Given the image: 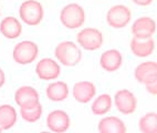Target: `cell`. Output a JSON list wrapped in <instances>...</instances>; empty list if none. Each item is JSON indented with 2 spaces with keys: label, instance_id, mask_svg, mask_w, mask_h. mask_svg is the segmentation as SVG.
<instances>
[{
  "label": "cell",
  "instance_id": "obj_1",
  "mask_svg": "<svg viewBox=\"0 0 157 133\" xmlns=\"http://www.w3.org/2000/svg\"><path fill=\"white\" fill-rule=\"evenodd\" d=\"M54 54L60 62L67 67L76 65L82 58L81 50L78 49L75 43L71 41H64V42L59 43L56 45Z\"/></svg>",
  "mask_w": 157,
  "mask_h": 133
},
{
  "label": "cell",
  "instance_id": "obj_2",
  "mask_svg": "<svg viewBox=\"0 0 157 133\" xmlns=\"http://www.w3.org/2000/svg\"><path fill=\"white\" fill-rule=\"evenodd\" d=\"M60 20L64 27L69 29H76L84 23V10L78 3H71L62 9Z\"/></svg>",
  "mask_w": 157,
  "mask_h": 133
},
{
  "label": "cell",
  "instance_id": "obj_3",
  "mask_svg": "<svg viewBox=\"0 0 157 133\" xmlns=\"http://www.w3.org/2000/svg\"><path fill=\"white\" fill-rule=\"evenodd\" d=\"M20 18L28 25H36L43 18V9L41 3L36 0H27L20 7Z\"/></svg>",
  "mask_w": 157,
  "mask_h": 133
},
{
  "label": "cell",
  "instance_id": "obj_4",
  "mask_svg": "<svg viewBox=\"0 0 157 133\" xmlns=\"http://www.w3.org/2000/svg\"><path fill=\"white\" fill-rule=\"evenodd\" d=\"M38 45L32 41H22L13 49V60L19 65H28L33 62L38 57Z\"/></svg>",
  "mask_w": 157,
  "mask_h": 133
},
{
  "label": "cell",
  "instance_id": "obj_5",
  "mask_svg": "<svg viewBox=\"0 0 157 133\" xmlns=\"http://www.w3.org/2000/svg\"><path fill=\"white\" fill-rule=\"evenodd\" d=\"M78 45L85 50H98L101 48L103 43V36L102 32L94 28H85L80 31L76 36Z\"/></svg>",
  "mask_w": 157,
  "mask_h": 133
},
{
  "label": "cell",
  "instance_id": "obj_6",
  "mask_svg": "<svg viewBox=\"0 0 157 133\" xmlns=\"http://www.w3.org/2000/svg\"><path fill=\"white\" fill-rule=\"evenodd\" d=\"M131 17H132L131 10L127 7L123 5H117V6H113L107 11L106 21L112 28L121 29L129 22Z\"/></svg>",
  "mask_w": 157,
  "mask_h": 133
},
{
  "label": "cell",
  "instance_id": "obj_7",
  "mask_svg": "<svg viewBox=\"0 0 157 133\" xmlns=\"http://www.w3.org/2000/svg\"><path fill=\"white\" fill-rule=\"evenodd\" d=\"M136 98L128 90H120L115 94V105L123 114H131L136 110Z\"/></svg>",
  "mask_w": 157,
  "mask_h": 133
},
{
  "label": "cell",
  "instance_id": "obj_8",
  "mask_svg": "<svg viewBox=\"0 0 157 133\" xmlns=\"http://www.w3.org/2000/svg\"><path fill=\"white\" fill-rule=\"evenodd\" d=\"M47 125L53 132H65L70 127V118L64 111H52L51 113H49L48 118H47Z\"/></svg>",
  "mask_w": 157,
  "mask_h": 133
},
{
  "label": "cell",
  "instance_id": "obj_9",
  "mask_svg": "<svg viewBox=\"0 0 157 133\" xmlns=\"http://www.w3.org/2000/svg\"><path fill=\"white\" fill-rule=\"evenodd\" d=\"M36 72L41 80H53L60 74V65L50 58L40 60L36 67Z\"/></svg>",
  "mask_w": 157,
  "mask_h": 133
},
{
  "label": "cell",
  "instance_id": "obj_10",
  "mask_svg": "<svg viewBox=\"0 0 157 133\" xmlns=\"http://www.w3.org/2000/svg\"><path fill=\"white\" fill-rule=\"evenodd\" d=\"M155 31H156V23L151 18L148 17L138 18L132 27V32L134 37L138 39L151 38Z\"/></svg>",
  "mask_w": 157,
  "mask_h": 133
},
{
  "label": "cell",
  "instance_id": "obj_11",
  "mask_svg": "<svg viewBox=\"0 0 157 133\" xmlns=\"http://www.w3.org/2000/svg\"><path fill=\"white\" fill-rule=\"evenodd\" d=\"M135 78L140 83H148L157 80V65L154 61H146L140 63L135 69Z\"/></svg>",
  "mask_w": 157,
  "mask_h": 133
},
{
  "label": "cell",
  "instance_id": "obj_12",
  "mask_svg": "<svg viewBox=\"0 0 157 133\" xmlns=\"http://www.w3.org/2000/svg\"><path fill=\"white\" fill-rule=\"evenodd\" d=\"M14 101L19 107H32L39 102V94L31 87H21L14 93Z\"/></svg>",
  "mask_w": 157,
  "mask_h": 133
},
{
  "label": "cell",
  "instance_id": "obj_13",
  "mask_svg": "<svg viewBox=\"0 0 157 133\" xmlns=\"http://www.w3.org/2000/svg\"><path fill=\"white\" fill-rule=\"evenodd\" d=\"M95 87L92 82L89 81H81L74 84L73 87V96L78 102L87 103L95 96Z\"/></svg>",
  "mask_w": 157,
  "mask_h": 133
},
{
  "label": "cell",
  "instance_id": "obj_14",
  "mask_svg": "<svg viewBox=\"0 0 157 133\" xmlns=\"http://www.w3.org/2000/svg\"><path fill=\"white\" fill-rule=\"evenodd\" d=\"M154 48L155 42L154 40L151 39V37L147 38V39H138V38L134 37L131 41V49L136 57H148L154 51Z\"/></svg>",
  "mask_w": 157,
  "mask_h": 133
},
{
  "label": "cell",
  "instance_id": "obj_15",
  "mask_svg": "<svg viewBox=\"0 0 157 133\" xmlns=\"http://www.w3.org/2000/svg\"><path fill=\"white\" fill-rule=\"evenodd\" d=\"M101 67L107 72L116 71L122 65V56L117 50H109L103 52L100 59Z\"/></svg>",
  "mask_w": 157,
  "mask_h": 133
},
{
  "label": "cell",
  "instance_id": "obj_16",
  "mask_svg": "<svg viewBox=\"0 0 157 133\" xmlns=\"http://www.w3.org/2000/svg\"><path fill=\"white\" fill-rule=\"evenodd\" d=\"M98 131L101 133H125L126 127L121 119L115 116H107L100 121Z\"/></svg>",
  "mask_w": 157,
  "mask_h": 133
},
{
  "label": "cell",
  "instance_id": "obj_17",
  "mask_svg": "<svg viewBox=\"0 0 157 133\" xmlns=\"http://www.w3.org/2000/svg\"><path fill=\"white\" fill-rule=\"evenodd\" d=\"M22 31V27L16 18L7 17L1 21L0 32L8 39H16Z\"/></svg>",
  "mask_w": 157,
  "mask_h": 133
},
{
  "label": "cell",
  "instance_id": "obj_18",
  "mask_svg": "<svg viewBox=\"0 0 157 133\" xmlns=\"http://www.w3.org/2000/svg\"><path fill=\"white\" fill-rule=\"evenodd\" d=\"M69 96V88L67 83L58 81V82L51 83L47 88V96L51 101H63Z\"/></svg>",
  "mask_w": 157,
  "mask_h": 133
},
{
  "label": "cell",
  "instance_id": "obj_19",
  "mask_svg": "<svg viewBox=\"0 0 157 133\" xmlns=\"http://www.w3.org/2000/svg\"><path fill=\"white\" fill-rule=\"evenodd\" d=\"M17 121V112L13 107L3 104L0 107V129L8 130L12 127Z\"/></svg>",
  "mask_w": 157,
  "mask_h": 133
},
{
  "label": "cell",
  "instance_id": "obj_20",
  "mask_svg": "<svg viewBox=\"0 0 157 133\" xmlns=\"http://www.w3.org/2000/svg\"><path fill=\"white\" fill-rule=\"evenodd\" d=\"M112 107V99L109 94H102L92 104V112L96 115H102V114L107 113L111 110Z\"/></svg>",
  "mask_w": 157,
  "mask_h": 133
},
{
  "label": "cell",
  "instance_id": "obj_21",
  "mask_svg": "<svg viewBox=\"0 0 157 133\" xmlns=\"http://www.w3.org/2000/svg\"><path fill=\"white\" fill-rule=\"evenodd\" d=\"M20 114L27 122H36L42 114V107L39 102L32 107H20Z\"/></svg>",
  "mask_w": 157,
  "mask_h": 133
},
{
  "label": "cell",
  "instance_id": "obj_22",
  "mask_svg": "<svg viewBox=\"0 0 157 133\" xmlns=\"http://www.w3.org/2000/svg\"><path fill=\"white\" fill-rule=\"evenodd\" d=\"M140 130L143 133H156L157 114L155 112L147 113L140 120Z\"/></svg>",
  "mask_w": 157,
  "mask_h": 133
},
{
  "label": "cell",
  "instance_id": "obj_23",
  "mask_svg": "<svg viewBox=\"0 0 157 133\" xmlns=\"http://www.w3.org/2000/svg\"><path fill=\"white\" fill-rule=\"evenodd\" d=\"M146 89L148 91L149 93H151L153 96H156L157 93V80H154V81H151L148 83H145Z\"/></svg>",
  "mask_w": 157,
  "mask_h": 133
},
{
  "label": "cell",
  "instance_id": "obj_24",
  "mask_svg": "<svg viewBox=\"0 0 157 133\" xmlns=\"http://www.w3.org/2000/svg\"><path fill=\"white\" fill-rule=\"evenodd\" d=\"M132 1L138 6H148L153 2V0H132Z\"/></svg>",
  "mask_w": 157,
  "mask_h": 133
},
{
  "label": "cell",
  "instance_id": "obj_25",
  "mask_svg": "<svg viewBox=\"0 0 157 133\" xmlns=\"http://www.w3.org/2000/svg\"><path fill=\"white\" fill-rule=\"evenodd\" d=\"M5 80H6V78H5V73H3L2 69L0 68V88L3 85V83H5Z\"/></svg>",
  "mask_w": 157,
  "mask_h": 133
},
{
  "label": "cell",
  "instance_id": "obj_26",
  "mask_svg": "<svg viewBox=\"0 0 157 133\" xmlns=\"http://www.w3.org/2000/svg\"><path fill=\"white\" fill-rule=\"evenodd\" d=\"M1 131H2V130H1V129H0V132H1Z\"/></svg>",
  "mask_w": 157,
  "mask_h": 133
}]
</instances>
